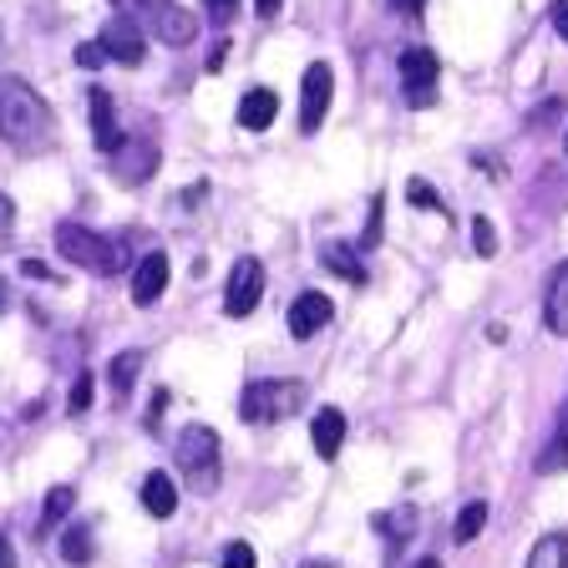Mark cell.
Returning <instances> with one entry per match:
<instances>
[{
	"label": "cell",
	"instance_id": "cell-1",
	"mask_svg": "<svg viewBox=\"0 0 568 568\" xmlns=\"http://www.w3.org/2000/svg\"><path fill=\"white\" fill-rule=\"evenodd\" d=\"M0 138L21 153H36L41 142H51V106L21 77H0Z\"/></svg>",
	"mask_w": 568,
	"mask_h": 568
},
{
	"label": "cell",
	"instance_id": "cell-2",
	"mask_svg": "<svg viewBox=\"0 0 568 568\" xmlns=\"http://www.w3.org/2000/svg\"><path fill=\"white\" fill-rule=\"evenodd\" d=\"M57 248L61 260L77 264V270H92V274H122L128 264V244L122 239H102L97 229H82V224H57Z\"/></svg>",
	"mask_w": 568,
	"mask_h": 568
},
{
	"label": "cell",
	"instance_id": "cell-3",
	"mask_svg": "<svg viewBox=\"0 0 568 568\" xmlns=\"http://www.w3.org/2000/svg\"><path fill=\"white\" fill-rule=\"evenodd\" d=\"M118 11L142 26V36H153L163 47H189L199 36V16L183 11L178 0H118Z\"/></svg>",
	"mask_w": 568,
	"mask_h": 568
},
{
	"label": "cell",
	"instance_id": "cell-4",
	"mask_svg": "<svg viewBox=\"0 0 568 568\" xmlns=\"http://www.w3.org/2000/svg\"><path fill=\"white\" fill-rule=\"evenodd\" d=\"M305 406V386L300 381H248L239 396V416L248 426H274L284 416H295Z\"/></svg>",
	"mask_w": 568,
	"mask_h": 568
},
{
	"label": "cell",
	"instance_id": "cell-5",
	"mask_svg": "<svg viewBox=\"0 0 568 568\" xmlns=\"http://www.w3.org/2000/svg\"><path fill=\"white\" fill-rule=\"evenodd\" d=\"M178 473L189 477L199 493L219 487L224 462H219V432H213V426H189V432L178 437Z\"/></svg>",
	"mask_w": 568,
	"mask_h": 568
},
{
	"label": "cell",
	"instance_id": "cell-6",
	"mask_svg": "<svg viewBox=\"0 0 568 568\" xmlns=\"http://www.w3.org/2000/svg\"><path fill=\"white\" fill-rule=\"evenodd\" d=\"M437 77H442L437 51H426V47H406L402 51V92H406V102L412 106L437 102Z\"/></svg>",
	"mask_w": 568,
	"mask_h": 568
},
{
	"label": "cell",
	"instance_id": "cell-7",
	"mask_svg": "<svg viewBox=\"0 0 568 568\" xmlns=\"http://www.w3.org/2000/svg\"><path fill=\"white\" fill-rule=\"evenodd\" d=\"M335 97V71L325 61H310L305 77H300V132H320L325 112H331Z\"/></svg>",
	"mask_w": 568,
	"mask_h": 568
},
{
	"label": "cell",
	"instance_id": "cell-8",
	"mask_svg": "<svg viewBox=\"0 0 568 568\" xmlns=\"http://www.w3.org/2000/svg\"><path fill=\"white\" fill-rule=\"evenodd\" d=\"M260 295H264V264L254 260V254H244V260H239L234 270H229V284H224V315H229V320L254 315Z\"/></svg>",
	"mask_w": 568,
	"mask_h": 568
},
{
	"label": "cell",
	"instance_id": "cell-9",
	"mask_svg": "<svg viewBox=\"0 0 568 568\" xmlns=\"http://www.w3.org/2000/svg\"><path fill=\"white\" fill-rule=\"evenodd\" d=\"M97 41H102L106 61H122V67H142V57H148V36H142V26L128 21V16L106 21Z\"/></svg>",
	"mask_w": 568,
	"mask_h": 568
},
{
	"label": "cell",
	"instance_id": "cell-10",
	"mask_svg": "<svg viewBox=\"0 0 568 568\" xmlns=\"http://www.w3.org/2000/svg\"><path fill=\"white\" fill-rule=\"evenodd\" d=\"M153 168H158V142H148V138H122V148L112 153V173H118V183H128V189L148 183Z\"/></svg>",
	"mask_w": 568,
	"mask_h": 568
},
{
	"label": "cell",
	"instance_id": "cell-11",
	"mask_svg": "<svg viewBox=\"0 0 568 568\" xmlns=\"http://www.w3.org/2000/svg\"><path fill=\"white\" fill-rule=\"evenodd\" d=\"M335 320V305H331V295H320V290H305V295L290 305V335L295 341H310V335H320L325 325Z\"/></svg>",
	"mask_w": 568,
	"mask_h": 568
},
{
	"label": "cell",
	"instance_id": "cell-12",
	"mask_svg": "<svg viewBox=\"0 0 568 568\" xmlns=\"http://www.w3.org/2000/svg\"><path fill=\"white\" fill-rule=\"evenodd\" d=\"M92 142L102 148V153H118L122 148V128H118V102H112V92L106 87H92Z\"/></svg>",
	"mask_w": 568,
	"mask_h": 568
},
{
	"label": "cell",
	"instance_id": "cell-13",
	"mask_svg": "<svg viewBox=\"0 0 568 568\" xmlns=\"http://www.w3.org/2000/svg\"><path fill=\"white\" fill-rule=\"evenodd\" d=\"M168 254L163 248H153L148 260L138 264V274H132V305H158L163 300V290H168Z\"/></svg>",
	"mask_w": 568,
	"mask_h": 568
},
{
	"label": "cell",
	"instance_id": "cell-14",
	"mask_svg": "<svg viewBox=\"0 0 568 568\" xmlns=\"http://www.w3.org/2000/svg\"><path fill=\"white\" fill-rule=\"evenodd\" d=\"M274 118H280V97H274L270 87H248L244 102H239V128H244V132H264Z\"/></svg>",
	"mask_w": 568,
	"mask_h": 568
},
{
	"label": "cell",
	"instance_id": "cell-15",
	"mask_svg": "<svg viewBox=\"0 0 568 568\" xmlns=\"http://www.w3.org/2000/svg\"><path fill=\"white\" fill-rule=\"evenodd\" d=\"M544 320L554 335H568V260L548 274V290H544Z\"/></svg>",
	"mask_w": 568,
	"mask_h": 568
},
{
	"label": "cell",
	"instance_id": "cell-16",
	"mask_svg": "<svg viewBox=\"0 0 568 568\" xmlns=\"http://www.w3.org/2000/svg\"><path fill=\"white\" fill-rule=\"evenodd\" d=\"M310 442H315V452H320L325 462L341 457V447H345V416L335 412V406L315 412V422H310Z\"/></svg>",
	"mask_w": 568,
	"mask_h": 568
},
{
	"label": "cell",
	"instance_id": "cell-17",
	"mask_svg": "<svg viewBox=\"0 0 568 568\" xmlns=\"http://www.w3.org/2000/svg\"><path fill=\"white\" fill-rule=\"evenodd\" d=\"M320 264L331 274H341L345 284H366V264H361V254H355L351 244H341V239H325L320 244Z\"/></svg>",
	"mask_w": 568,
	"mask_h": 568
},
{
	"label": "cell",
	"instance_id": "cell-18",
	"mask_svg": "<svg viewBox=\"0 0 568 568\" xmlns=\"http://www.w3.org/2000/svg\"><path fill=\"white\" fill-rule=\"evenodd\" d=\"M142 508L153 518H173L178 513V483L168 473H148L142 477Z\"/></svg>",
	"mask_w": 568,
	"mask_h": 568
},
{
	"label": "cell",
	"instance_id": "cell-19",
	"mask_svg": "<svg viewBox=\"0 0 568 568\" xmlns=\"http://www.w3.org/2000/svg\"><path fill=\"white\" fill-rule=\"evenodd\" d=\"M71 508H77V493H71L67 483H61V487H51V493H47V503H41V523H36V538H51V532L61 528V518H67Z\"/></svg>",
	"mask_w": 568,
	"mask_h": 568
},
{
	"label": "cell",
	"instance_id": "cell-20",
	"mask_svg": "<svg viewBox=\"0 0 568 568\" xmlns=\"http://www.w3.org/2000/svg\"><path fill=\"white\" fill-rule=\"evenodd\" d=\"M538 473H568V402H564V412H558V426H554V437H548V452L538 457Z\"/></svg>",
	"mask_w": 568,
	"mask_h": 568
},
{
	"label": "cell",
	"instance_id": "cell-21",
	"mask_svg": "<svg viewBox=\"0 0 568 568\" xmlns=\"http://www.w3.org/2000/svg\"><path fill=\"white\" fill-rule=\"evenodd\" d=\"M528 568H568V532H544L528 554Z\"/></svg>",
	"mask_w": 568,
	"mask_h": 568
},
{
	"label": "cell",
	"instance_id": "cell-22",
	"mask_svg": "<svg viewBox=\"0 0 568 568\" xmlns=\"http://www.w3.org/2000/svg\"><path fill=\"white\" fill-rule=\"evenodd\" d=\"M138 371H142V351H122V355H112V366H106V381H112V390H118V402L128 396L132 386H138Z\"/></svg>",
	"mask_w": 568,
	"mask_h": 568
},
{
	"label": "cell",
	"instance_id": "cell-23",
	"mask_svg": "<svg viewBox=\"0 0 568 568\" xmlns=\"http://www.w3.org/2000/svg\"><path fill=\"white\" fill-rule=\"evenodd\" d=\"M92 554H97V544H92V528H87V523H71L67 528V538H61V558H67V564H92Z\"/></svg>",
	"mask_w": 568,
	"mask_h": 568
},
{
	"label": "cell",
	"instance_id": "cell-24",
	"mask_svg": "<svg viewBox=\"0 0 568 568\" xmlns=\"http://www.w3.org/2000/svg\"><path fill=\"white\" fill-rule=\"evenodd\" d=\"M376 532H381V538H386L390 548H396V544H402V538H412V532H416V513H412V508L381 513V518H376Z\"/></svg>",
	"mask_w": 568,
	"mask_h": 568
},
{
	"label": "cell",
	"instance_id": "cell-25",
	"mask_svg": "<svg viewBox=\"0 0 568 568\" xmlns=\"http://www.w3.org/2000/svg\"><path fill=\"white\" fill-rule=\"evenodd\" d=\"M483 528H487V503H467V508L457 513V528H452V538H457V544H473Z\"/></svg>",
	"mask_w": 568,
	"mask_h": 568
},
{
	"label": "cell",
	"instance_id": "cell-26",
	"mask_svg": "<svg viewBox=\"0 0 568 568\" xmlns=\"http://www.w3.org/2000/svg\"><path fill=\"white\" fill-rule=\"evenodd\" d=\"M406 199H412L416 209H426V213H447V203L437 199V189H432L426 178H406Z\"/></svg>",
	"mask_w": 568,
	"mask_h": 568
},
{
	"label": "cell",
	"instance_id": "cell-27",
	"mask_svg": "<svg viewBox=\"0 0 568 568\" xmlns=\"http://www.w3.org/2000/svg\"><path fill=\"white\" fill-rule=\"evenodd\" d=\"M381 224H386V199H371V219H366V234H361V248H376L381 244Z\"/></svg>",
	"mask_w": 568,
	"mask_h": 568
},
{
	"label": "cell",
	"instance_id": "cell-28",
	"mask_svg": "<svg viewBox=\"0 0 568 568\" xmlns=\"http://www.w3.org/2000/svg\"><path fill=\"white\" fill-rule=\"evenodd\" d=\"M71 416H82V412H92V371H82V376L71 381Z\"/></svg>",
	"mask_w": 568,
	"mask_h": 568
},
{
	"label": "cell",
	"instance_id": "cell-29",
	"mask_svg": "<svg viewBox=\"0 0 568 568\" xmlns=\"http://www.w3.org/2000/svg\"><path fill=\"white\" fill-rule=\"evenodd\" d=\"M473 254H483V260L497 254V229L487 219H473Z\"/></svg>",
	"mask_w": 568,
	"mask_h": 568
},
{
	"label": "cell",
	"instance_id": "cell-30",
	"mask_svg": "<svg viewBox=\"0 0 568 568\" xmlns=\"http://www.w3.org/2000/svg\"><path fill=\"white\" fill-rule=\"evenodd\" d=\"M219 568H260V558H254V548L248 544H229L224 548V564Z\"/></svg>",
	"mask_w": 568,
	"mask_h": 568
},
{
	"label": "cell",
	"instance_id": "cell-31",
	"mask_svg": "<svg viewBox=\"0 0 568 568\" xmlns=\"http://www.w3.org/2000/svg\"><path fill=\"white\" fill-rule=\"evenodd\" d=\"M203 16H209L213 26H229L239 16V0H203Z\"/></svg>",
	"mask_w": 568,
	"mask_h": 568
},
{
	"label": "cell",
	"instance_id": "cell-32",
	"mask_svg": "<svg viewBox=\"0 0 568 568\" xmlns=\"http://www.w3.org/2000/svg\"><path fill=\"white\" fill-rule=\"evenodd\" d=\"M106 61V51H102V41H82L77 47V67H87V71H97Z\"/></svg>",
	"mask_w": 568,
	"mask_h": 568
},
{
	"label": "cell",
	"instance_id": "cell-33",
	"mask_svg": "<svg viewBox=\"0 0 568 568\" xmlns=\"http://www.w3.org/2000/svg\"><path fill=\"white\" fill-rule=\"evenodd\" d=\"M554 31L568 41V0H554Z\"/></svg>",
	"mask_w": 568,
	"mask_h": 568
},
{
	"label": "cell",
	"instance_id": "cell-34",
	"mask_svg": "<svg viewBox=\"0 0 568 568\" xmlns=\"http://www.w3.org/2000/svg\"><path fill=\"white\" fill-rule=\"evenodd\" d=\"M21 274H26V280H51V270L41 260H21Z\"/></svg>",
	"mask_w": 568,
	"mask_h": 568
},
{
	"label": "cell",
	"instance_id": "cell-35",
	"mask_svg": "<svg viewBox=\"0 0 568 568\" xmlns=\"http://www.w3.org/2000/svg\"><path fill=\"white\" fill-rule=\"evenodd\" d=\"M168 402H173V396H168V390H153V406H148V422H158V416L168 412Z\"/></svg>",
	"mask_w": 568,
	"mask_h": 568
},
{
	"label": "cell",
	"instance_id": "cell-36",
	"mask_svg": "<svg viewBox=\"0 0 568 568\" xmlns=\"http://www.w3.org/2000/svg\"><path fill=\"white\" fill-rule=\"evenodd\" d=\"M11 224H16V203L6 199V193H0V234H6Z\"/></svg>",
	"mask_w": 568,
	"mask_h": 568
},
{
	"label": "cell",
	"instance_id": "cell-37",
	"mask_svg": "<svg viewBox=\"0 0 568 568\" xmlns=\"http://www.w3.org/2000/svg\"><path fill=\"white\" fill-rule=\"evenodd\" d=\"M254 11H260L264 21H274V16H280V0H254Z\"/></svg>",
	"mask_w": 568,
	"mask_h": 568
},
{
	"label": "cell",
	"instance_id": "cell-38",
	"mask_svg": "<svg viewBox=\"0 0 568 568\" xmlns=\"http://www.w3.org/2000/svg\"><path fill=\"white\" fill-rule=\"evenodd\" d=\"M0 568H16V548H11V538H0Z\"/></svg>",
	"mask_w": 568,
	"mask_h": 568
},
{
	"label": "cell",
	"instance_id": "cell-39",
	"mask_svg": "<svg viewBox=\"0 0 568 568\" xmlns=\"http://www.w3.org/2000/svg\"><path fill=\"white\" fill-rule=\"evenodd\" d=\"M390 6H396V11H422L426 0H390Z\"/></svg>",
	"mask_w": 568,
	"mask_h": 568
},
{
	"label": "cell",
	"instance_id": "cell-40",
	"mask_svg": "<svg viewBox=\"0 0 568 568\" xmlns=\"http://www.w3.org/2000/svg\"><path fill=\"white\" fill-rule=\"evenodd\" d=\"M412 568H442V558H432V554H426V558H416Z\"/></svg>",
	"mask_w": 568,
	"mask_h": 568
},
{
	"label": "cell",
	"instance_id": "cell-41",
	"mask_svg": "<svg viewBox=\"0 0 568 568\" xmlns=\"http://www.w3.org/2000/svg\"><path fill=\"white\" fill-rule=\"evenodd\" d=\"M300 568H331V564H325V558H310V564H300Z\"/></svg>",
	"mask_w": 568,
	"mask_h": 568
},
{
	"label": "cell",
	"instance_id": "cell-42",
	"mask_svg": "<svg viewBox=\"0 0 568 568\" xmlns=\"http://www.w3.org/2000/svg\"><path fill=\"white\" fill-rule=\"evenodd\" d=\"M6 305H11V295H6V284H0V310H6Z\"/></svg>",
	"mask_w": 568,
	"mask_h": 568
},
{
	"label": "cell",
	"instance_id": "cell-43",
	"mask_svg": "<svg viewBox=\"0 0 568 568\" xmlns=\"http://www.w3.org/2000/svg\"><path fill=\"white\" fill-rule=\"evenodd\" d=\"M564 153H568V138H564Z\"/></svg>",
	"mask_w": 568,
	"mask_h": 568
}]
</instances>
